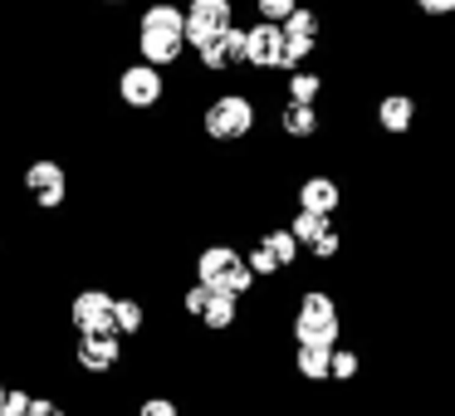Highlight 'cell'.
<instances>
[{
    "instance_id": "1",
    "label": "cell",
    "mask_w": 455,
    "mask_h": 416,
    "mask_svg": "<svg viewBox=\"0 0 455 416\" xmlns=\"http://www.w3.org/2000/svg\"><path fill=\"white\" fill-rule=\"evenodd\" d=\"M132 50L152 69H177L187 60V25L177 0H148L132 20Z\"/></svg>"
},
{
    "instance_id": "2",
    "label": "cell",
    "mask_w": 455,
    "mask_h": 416,
    "mask_svg": "<svg viewBox=\"0 0 455 416\" xmlns=\"http://www.w3.org/2000/svg\"><path fill=\"white\" fill-rule=\"evenodd\" d=\"M343 299L323 284H304L289 304V343L299 348H338L343 343Z\"/></svg>"
},
{
    "instance_id": "3",
    "label": "cell",
    "mask_w": 455,
    "mask_h": 416,
    "mask_svg": "<svg viewBox=\"0 0 455 416\" xmlns=\"http://www.w3.org/2000/svg\"><path fill=\"white\" fill-rule=\"evenodd\" d=\"M196 128L206 142L216 148H235V142H250L259 132V99L245 89H220L201 103L196 113Z\"/></svg>"
},
{
    "instance_id": "4",
    "label": "cell",
    "mask_w": 455,
    "mask_h": 416,
    "mask_svg": "<svg viewBox=\"0 0 455 416\" xmlns=\"http://www.w3.org/2000/svg\"><path fill=\"white\" fill-rule=\"evenodd\" d=\"M191 279H201L206 289H226V294H235V299L259 294V279L250 275L240 245H230V240H206V245L191 255Z\"/></svg>"
},
{
    "instance_id": "5",
    "label": "cell",
    "mask_w": 455,
    "mask_h": 416,
    "mask_svg": "<svg viewBox=\"0 0 455 416\" xmlns=\"http://www.w3.org/2000/svg\"><path fill=\"white\" fill-rule=\"evenodd\" d=\"M20 191H25V201H30V211H40V216H60L64 206H69V196H74V177H69V167H64L54 152H40V157H30L20 167Z\"/></svg>"
},
{
    "instance_id": "6",
    "label": "cell",
    "mask_w": 455,
    "mask_h": 416,
    "mask_svg": "<svg viewBox=\"0 0 455 416\" xmlns=\"http://www.w3.org/2000/svg\"><path fill=\"white\" fill-rule=\"evenodd\" d=\"M177 308L191 328H201V333L220 338V333H235L240 328V299L226 294V289H206L201 279H191V284L177 289Z\"/></svg>"
},
{
    "instance_id": "7",
    "label": "cell",
    "mask_w": 455,
    "mask_h": 416,
    "mask_svg": "<svg viewBox=\"0 0 455 416\" xmlns=\"http://www.w3.org/2000/svg\"><path fill=\"white\" fill-rule=\"evenodd\" d=\"M245 265H250V275L259 279V284H284L289 275L299 269V240L289 236V226H265L259 236H250L245 240Z\"/></svg>"
},
{
    "instance_id": "8",
    "label": "cell",
    "mask_w": 455,
    "mask_h": 416,
    "mask_svg": "<svg viewBox=\"0 0 455 416\" xmlns=\"http://www.w3.org/2000/svg\"><path fill=\"white\" fill-rule=\"evenodd\" d=\"M289 236L299 240V255H308L314 265H338L347 250V230L338 226V216H323V211H289Z\"/></svg>"
},
{
    "instance_id": "9",
    "label": "cell",
    "mask_w": 455,
    "mask_h": 416,
    "mask_svg": "<svg viewBox=\"0 0 455 416\" xmlns=\"http://www.w3.org/2000/svg\"><path fill=\"white\" fill-rule=\"evenodd\" d=\"M279 35H284V40H279V74L304 69V64L323 50V11L304 0L294 15L279 20Z\"/></svg>"
},
{
    "instance_id": "10",
    "label": "cell",
    "mask_w": 455,
    "mask_h": 416,
    "mask_svg": "<svg viewBox=\"0 0 455 416\" xmlns=\"http://www.w3.org/2000/svg\"><path fill=\"white\" fill-rule=\"evenodd\" d=\"M113 93H118V103L128 113H157L172 93V79H167V69H152V64L132 60L113 74Z\"/></svg>"
},
{
    "instance_id": "11",
    "label": "cell",
    "mask_w": 455,
    "mask_h": 416,
    "mask_svg": "<svg viewBox=\"0 0 455 416\" xmlns=\"http://www.w3.org/2000/svg\"><path fill=\"white\" fill-rule=\"evenodd\" d=\"M123 363H128V343L118 333H74L69 348V367L79 377H118Z\"/></svg>"
},
{
    "instance_id": "12",
    "label": "cell",
    "mask_w": 455,
    "mask_h": 416,
    "mask_svg": "<svg viewBox=\"0 0 455 416\" xmlns=\"http://www.w3.org/2000/svg\"><path fill=\"white\" fill-rule=\"evenodd\" d=\"M69 333H108L113 328V289L108 284H79L64 304Z\"/></svg>"
},
{
    "instance_id": "13",
    "label": "cell",
    "mask_w": 455,
    "mask_h": 416,
    "mask_svg": "<svg viewBox=\"0 0 455 416\" xmlns=\"http://www.w3.org/2000/svg\"><path fill=\"white\" fill-rule=\"evenodd\" d=\"M181 25H187V54L201 44L220 40L235 25V0H187L181 5Z\"/></svg>"
},
{
    "instance_id": "14",
    "label": "cell",
    "mask_w": 455,
    "mask_h": 416,
    "mask_svg": "<svg viewBox=\"0 0 455 416\" xmlns=\"http://www.w3.org/2000/svg\"><path fill=\"white\" fill-rule=\"evenodd\" d=\"M289 201H294L299 211H323V216H343V206H347V191H343V181H338L333 172L314 167V172H304V177L294 181V191H289Z\"/></svg>"
},
{
    "instance_id": "15",
    "label": "cell",
    "mask_w": 455,
    "mask_h": 416,
    "mask_svg": "<svg viewBox=\"0 0 455 416\" xmlns=\"http://www.w3.org/2000/svg\"><path fill=\"white\" fill-rule=\"evenodd\" d=\"M416 118H421V103L406 89H387L372 99V128L382 132V138H411Z\"/></svg>"
},
{
    "instance_id": "16",
    "label": "cell",
    "mask_w": 455,
    "mask_h": 416,
    "mask_svg": "<svg viewBox=\"0 0 455 416\" xmlns=\"http://www.w3.org/2000/svg\"><path fill=\"white\" fill-rule=\"evenodd\" d=\"M269 118H275V138L299 142V148L318 142V138H323V128H328V118H323V108H318V103H289V99H279Z\"/></svg>"
},
{
    "instance_id": "17",
    "label": "cell",
    "mask_w": 455,
    "mask_h": 416,
    "mask_svg": "<svg viewBox=\"0 0 455 416\" xmlns=\"http://www.w3.org/2000/svg\"><path fill=\"white\" fill-rule=\"evenodd\" d=\"M279 25L255 20V25H240V69L250 74H279Z\"/></svg>"
},
{
    "instance_id": "18",
    "label": "cell",
    "mask_w": 455,
    "mask_h": 416,
    "mask_svg": "<svg viewBox=\"0 0 455 416\" xmlns=\"http://www.w3.org/2000/svg\"><path fill=\"white\" fill-rule=\"evenodd\" d=\"M152 304L142 294H113V333L118 338H148Z\"/></svg>"
},
{
    "instance_id": "19",
    "label": "cell",
    "mask_w": 455,
    "mask_h": 416,
    "mask_svg": "<svg viewBox=\"0 0 455 416\" xmlns=\"http://www.w3.org/2000/svg\"><path fill=\"white\" fill-rule=\"evenodd\" d=\"M328 74L323 69H289L284 74V89H279V99H289V103H323V93H328Z\"/></svg>"
},
{
    "instance_id": "20",
    "label": "cell",
    "mask_w": 455,
    "mask_h": 416,
    "mask_svg": "<svg viewBox=\"0 0 455 416\" xmlns=\"http://www.w3.org/2000/svg\"><path fill=\"white\" fill-rule=\"evenodd\" d=\"M289 372L299 387H328V348H299L289 353Z\"/></svg>"
},
{
    "instance_id": "21",
    "label": "cell",
    "mask_w": 455,
    "mask_h": 416,
    "mask_svg": "<svg viewBox=\"0 0 455 416\" xmlns=\"http://www.w3.org/2000/svg\"><path fill=\"white\" fill-rule=\"evenodd\" d=\"M132 416H187V406L172 392H142L132 396Z\"/></svg>"
},
{
    "instance_id": "22",
    "label": "cell",
    "mask_w": 455,
    "mask_h": 416,
    "mask_svg": "<svg viewBox=\"0 0 455 416\" xmlns=\"http://www.w3.org/2000/svg\"><path fill=\"white\" fill-rule=\"evenodd\" d=\"M25 416H74V406L64 402V396H54V392H30Z\"/></svg>"
},
{
    "instance_id": "23",
    "label": "cell",
    "mask_w": 455,
    "mask_h": 416,
    "mask_svg": "<svg viewBox=\"0 0 455 416\" xmlns=\"http://www.w3.org/2000/svg\"><path fill=\"white\" fill-rule=\"evenodd\" d=\"M255 5V20H269V25H279L284 15H294L304 0H250Z\"/></svg>"
},
{
    "instance_id": "24",
    "label": "cell",
    "mask_w": 455,
    "mask_h": 416,
    "mask_svg": "<svg viewBox=\"0 0 455 416\" xmlns=\"http://www.w3.org/2000/svg\"><path fill=\"white\" fill-rule=\"evenodd\" d=\"M421 20H451L455 15V0H411Z\"/></svg>"
},
{
    "instance_id": "25",
    "label": "cell",
    "mask_w": 455,
    "mask_h": 416,
    "mask_svg": "<svg viewBox=\"0 0 455 416\" xmlns=\"http://www.w3.org/2000/svg\"><path fill=\"white\" fill-rule=\"evenodd\" d=\"M99 5H103V11H128L132 0H99Z\"/></svg>"
},
{
    "instance_id": "26",
    "label": "cell",
    "mask_w": 455,
    "mask_h": 416,
    "mask_svg": "<svg viewBox=\"0 0 455 416\" xmlns=\"http://www.w3.org/2000/svg\"><path fill=\"white\" fill-rule=\"evenodd\" d=\"M451 20H455V15H451Z\"/></svg>"
}]
</instances>
